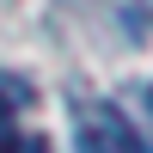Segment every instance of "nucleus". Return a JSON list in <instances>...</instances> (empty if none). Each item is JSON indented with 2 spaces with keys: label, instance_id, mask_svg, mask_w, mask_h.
Here are the masks:
<instances>
[{
  "label": "nucleus",
  "instance_id": "2",
  "mask_svg": "<svg viewBox=\"0 0 153 153\" xmlns=\"http://www.w3.org/2000/svg\"><path fill=\"white\" fill-rule=\"evenodd\" d=\"M6 153H49V141H43V135H12Z\"/></svg>",
  "mask_w": 153,
  "mask_h": 153
},
{
  "label": "nucleus",
  "instance_id": "1",
  "mask_svg": "<svg viewBox=\"0 0 153 153\" xmlns=\"http://www.w3.org/2000/svg\"><path fill=\"white\" fill-rule=\"evenodd\" d=\"M80 153H147V141L129 129V117H117V110H86L80 117Z\"/></svg>",
  "mask_w": 153,
  "mask_h": 153
},
{
  "label": "nucleus",
  "instance_id": "3",
  "mask_svg": "<svg viewBox=\"0 0 153 153\" xmlns=\"http://www.w3.org/2000/svg\"><path fill=\"white\" fill-rule=\"evenodd\" d=\"M12 135H19V123H12V104L0 98V153H6V141H12Z\"/></svg>",
  "mask_w": 153,
  "mask_h": 153
}]
</instances>
